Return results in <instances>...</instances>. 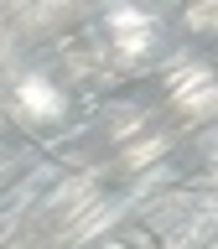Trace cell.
I'll list each match as a JSON object with an SVG mask.
<instances>
[{"label": "cell", "mask_w": 218, "mask_h": 249, "mask_svg": "<svg viewBox=\"0 0 218 249\" xmlns=\"http://www.w3.org/2000/svg\"><path fill=\"white\" fill-rule=\"evenodd\" d=\"M99 249H156V244H151V233L130 229V233H114V239H104Z\"/></svg>", "instance_id": "obj_1"}]
</instances>
